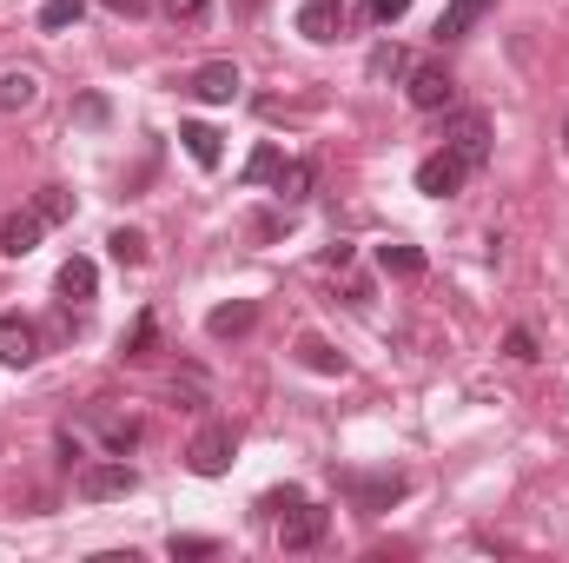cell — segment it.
<instances>
[{"label":"cell","instance_id":"20","mask_svg":"<svg viewBox=\"0 0 569 563\" xmlns=\"http://www.w3.org/2000/svg\"><path fill=\"white\" fill-rule=\"evenodd\" d=\"M33 213H40L47 226H60V219H73V192H67V186H40V199H33Z\"/></svg>","mask_w":569,"mask_h":563},{"label":"cell","instance_id":"29","mask_svg":"<svg viewBox=\"0 0 569 563\" xmlns=\"http://www.w3.org/2000/svg\"><path fill=\"white\" fill-rule=\"evenodd\" d=\"M166 551H172V557H212L219 544H212V537H172Z\"/></svg>","mask_w":569,"mask_h":563},{"label":"cell","instance_id":"15","mask_svg":"<svg viewBox=\"0 0 569 563\" xmlns=\"http://www.w3.org/2000/svg\"><path fill=\"white\" fill-rule=\"evenodd\" d=\"M179 146L192 152V166H206V172L219 166V134H212L206 120H186V127H179Z\"/></svg>","mask_w":569,"mask_h":563},{"label":"cell","instance_id":"8","mask_svg":"<svg viewBox=\"0 0 569 563\" xmlns=\"http://www.w3.org/2000/svg\"><path fill=\"white\" fill-rule=\"evenodd\" d=\"M33 358H40V325H33V318H20V312H0V365L27 372Z\"/></svg>","mask_w":569,"mask_h":563},{"label":"cell","instance_id":"13","mask_svg":"<svg viewBox=\"0 0 569 563\" xmlns=\"http://www.w3.org/2000/svg\"><path fill=\"white\" fill-rule=\"evenodd\" d=\"M490 7H497V0H450V7L437 13V40H443V47H450V40H463V33H470Z\"/></svg>","mask_w":569,"mask_h":563},{"label":"cell","instance_id":"19","mask_svg":"<svg viewBox=\"0 0 569 563\" xmlns=\"http://www.w3.org/2000/svg\"><path fill=\"white\" fill-rule=\"evenodd\" d=\"M378 266L398 273V279H418V273H425V253H418V246H378Z\"/></svg>","mask_w":569,"mask_h":563},{"label":"cell","instance_id":"32","mask_svg":"<svg viewBox=\"0 0 569 563\" xmlns=\"http://www.w3.org/2000/svg\"><path fill=\"white\" fill-rule=\"evenodd\" d=\"M100 7H113V13H146V0H100Z\"/></svg>","mask_w":569,"mask_h":563},{"label":"cell","instance_id":"18","mask_svg":"<svg viewBox=\"0 0 569 563\" xmlns=\"http://www.w3.org/2000/svg\"><path fill=\"white\" fill-rule=\"evenodd\" d=\"M284 172V152L272 140L266 146H252V159H246V186H266V179H279Z\"/></svg>","mask_w":569,"mask_h":563},{"label":"cell","instance_id":"10","mask_svg":"<svg viewBox=\"0 0 569 563\" xmlns=\"http://www.w3.org/2000/svg\"><path fill=\"white\" fill-rule=\"evenodd\" d=\"M40 233H47L40 213H7V219H0V253H7V259H27V253L40 246Z\"/></svg>","mask_w":569,"mask_h":563},{"label":"cell","instance_id":"26","mask_svg":"<svg viewBox=\"0 0 569 563\" xmlns=\"http://www.w3.org/2000/svg\"><path fill=\"white\" fill-rule=\"evenodd\" d=\"M172 392L186 398V412H206V378H199V372H179V378H172Z\"/></svg>","mask_w":569,"mask_h":563},{"label":"cell","instance_id":"25","mask_svg":"<svg viewBox=\"0 0 569 563\" xmlns=\"http://www.w3.org/2000/svg\"><path fill=\"white\" fill-rule=\"evenodd\" d=\"M371 73H378V80H385V73H411V53H405V47H378V53H371Z\"/></svg>","mask_w":569,"mask_h":563},{"label":"cell","instance_id":"1","mask_svg":"<svg viewBox=\"0 0 569 563\" xmlns=\"http://www.w3.org/2000/svg\"><path fill=\"white\" fill-rule=\"evenodd\" d=\"M73 491L87 497V504H113V497H133L140 491V471L113 451V457H87L80 464V477H73Z\"/></svg>","mask_w":569,"mask_h":563},{"label":"cell","instance_id":"12","mask_svg":"<svg viewBox=\"0 0 569 563\" xmlns=\"http://www.w3.org/2000/svg\"><path fill=\"white\" fill-rule=\"evenodd\" d=\"M259 325V305L252 298H232V305H212V318H206V332L212 338H246Z\"/></svg>","mask_w":569,"mask_h":563},{"label":"cell","instance_id":"30","mask_svg":"<svg viewBox=\"0 0 569 563\" xmlns=\"http://www.w3.org/2000/svg\"><path fill=\"white\" fill-rule=\"evenodd\" d=\"M503 345H510V358H537V338H530V332H523V325H517V332H510V338H503Z\"/></svg>","mask_w":569,"mask_h":563},{"label":"cell","instance_id":"3","mask_svg":"<svg viewBox=\"0 0 569 563\" xmlns=\"http://www.w3.org/2000/svg\"><path fill=\"white\" fill-rule=\"evenodd\" d=\"M470 172H477V166H470L463 152H450V146H437L430 159H418V192H430V199H457Z\"/></svg>","mask_w":569,"mask_h":563},{"label":"cell","instance_id":"14","mask_svg":"<svg viewBox=\"0 0 569 563\" xmlns=\"http://www.w3.org/2000/svg\"><path fill=\"white\" fill-rule=\"evenodd\" d=\"M53 285H60V298H93V292H100V266L73 253V259L60 266V279H53Z\"/></svg>","mask_w":569,"mask_h":563},{"label":"cell","instance_id":"17","mask_svg":"<svg viewBox=\"0 0 569 563\" xmlns=\"http://www.w3.org/2000/svg\"><path fill=\"white\" fill-rule=\"evenodd\" d=\"M33 93H40V80H33V73H0V113H27V107H33Z\"/></svg>","mask_w":569,"mask_h":563},{"label":"cell","instance_id":"5","mask_svg":"<svg viewBox=\"0 0 569 563\" xmlns=\"http://www.w3.org/2000/svg\"><path fill=\"white\" fill-rule=\"evenodd\" d=\"M232 451H239L232 424H199V437H192L186 464H192V477H226V471H232Z\"/></svg>","mask_w":569,"mask_h":563},{"label":"cell","instance_id":"28","mask_svg":"<svg viewBox=\"0 0 569 563\" xmlns=\"http://www.w3.org/2000/svg\"><path fill=\"white\" fill-rule=\"evenodd\" d=\"M152 338H159V325H152V312H140V325H133V338H127V358H146Z\"/></svg>","mask_w":569,"mask_h":563},{"label":"cell","instance_id":"24","mask_svg":"<svg viewBox=\"0 0 569 563\" xmlns=\"http://www.w3.org/2000/svg\"><path fill=\"white\" fill-rule=\"evenodd\" d=\"M80 7H87V0H47V7H40V27H47V33H60V27H73V20H80Z\"/></svg>","mask_w":569,"mask_h":563},{"label":"cell","instance_id":"4","mask_svg":"<svg viewBox=\"0 0 569 563\" xmlns=\"http://www.w3.org/2000/svg\"><path fill=\"white\" fill-rule=\"evenodd\" d=\"M325 531H331V511H325V504H311V497H298L291 511H279V544H284V551H318V544H325Z\"/></svg>","mask_w":569,"mask_h":563},{"label":"cell","instance_id":"16","mask_svg":"<svg viewBox=\"0 0 569 563\" xmlns=\"http://www.w3.org/2000/svg\"><path fill=\"white\" fill-rule=\"evenodd\" d=\"M272 186H279V199H291V206H298V199H311V186H318V166H311V159H284V172L272 179Z\"/></svg>","mask_w":569,"mask_h":563},{"label":"cell","instance_id":"27","mask_svg":"<svg viewBox=\"0 0 569 563\" xmlns=\"http://www.w3.org/2000/svg\"><path fill=\"white\" fill-rule=\"evenodd\" d=\"M405 13H411V0H365V20H378V27H391Z\"/></svg>","mask_w":569,"mask_h":563},{"label":"cell","instance_id":"2","mask_svg":"<svg viewBox=\"0 0 569 563\" xmlns=\"http://www.w3.org/2000/svg\"><path fill=\"white\" fill-rule=\"evenodd\" d=\"M443 146L463 152V159L483 172V159H490V113H483V107H450V113H443Z\"/></svg>","mask_w":569,"mask_h":563},{"label":"cell","instance_id":"9","mask_svg":"<svg viewBox=\"0 0 569 563\" xmlns=\"http://www.w3.org/2000/svg\"><path fill=\"white\" fill-rule=\"evenodd\" d=\"M345 491H351V504H358L365 517H378V511H391L411 484H405L398 471H385V477H345Z\"/></svg>","mask_w":569,"mask_h":563},{"label":"cell","instance_id":"6","mask_svg":"<svg viewBox=\"0 0 569 563\" xmlns=\"http://www.w3.org/2000/svg\"><path fill=\"white\" fill-rule=\"evenodd\" d=\"M405 93H411V107H418V113H450V107H457V80H450V67H443V60H418Z\"/></svg>","mask_w":569,"mask_h":563},{"label":"cell","instance_id":"31","mask_svg":"<svg viewBox=\"0 0 569 563\" xmlns=\"http://www.w3.org/2000/svg\"><path fill=\"white\" fill-rule=\"evenodd\" d=\"M298 497H305V491H298V484H284V491H272V497H266V511H291Z\"/></svg>","mask_w":569,"mask_h":563},{"label":"cell","instance_id":"11","mask_svg":"<svg viewBox=\"0 0 569 563\" xmlns=\"http://www.w3.org/2000/svg\"><path fill=\"white\" fill-rule=\"evenodd\" d=\"M338 27H345V7H338V0H305V7H298V33H305V40L325 47V40H338Z\"/></svg>","mask_w":569,"mask_h":563},{"label":"cell","instance_id":"7","mask_svg":"<svg viewBox=\"0 0 569 563\" xmlns=\"http://www.w3.org/2000/svg\"><path fill=\"white\" fill-rule=\"evenodd\" d=\"M179 87H186L192 100H206V107H232V100H239V67H232V60H206V67H192Z\"/></svg>","mask_w":569,"mask_h":563},{"label":"cell","instance_id":"21","mask_svg":"<svg viewBox=\"0 0 569 563\" xmlns=\"http://www.w3.org/2000/svg\"><path fill=\"white\" fill-rule=\"evenodd\" d=\"M107 253H113L120 266H146V233H133V226H120V233L107 239Z\"/></svg>","mask_w":569,"mask_h":563},{"label":"cell","instance_id":"23","mask_svg":"<svg viewBox=\"0 0 569 563\" xmlns=\"http://www.w3.org/2000/svg\"><path fill=\"white\" fill-rule=\"evenodd\" d=\"M159 7H166L172 27H206L212 20V0H159Z\"/></svg>","mask_w":569,"mask_h":563},{"label":"cell","instance_id":"22","mask_svg":"<svg viewBox=\"0 0 569 563\" xmlns=\"http://www.w3.org/2000/svg\"><path fill=\"white\" fill-rule=\"evenodd\" d=\"M298 358H305L311 372H325V378H338V372H345V358H338L325 338H305V345H298Z\"/></svg>","mask_w":569,"mask_h":563}]
</instances>
